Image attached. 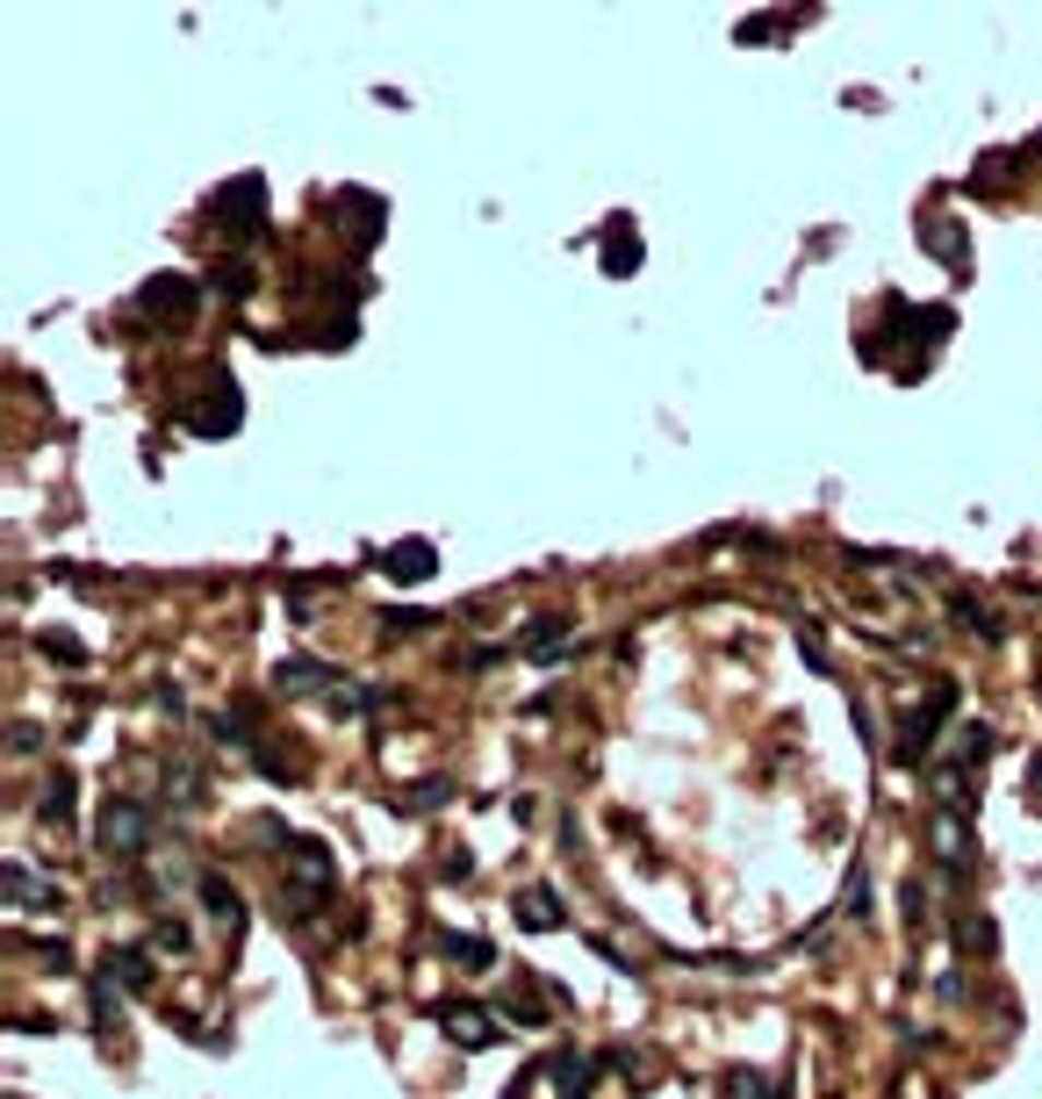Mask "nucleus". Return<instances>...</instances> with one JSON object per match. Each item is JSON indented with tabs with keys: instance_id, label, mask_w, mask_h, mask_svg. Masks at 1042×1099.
I'll return each instance as SVG.
<instances>
[{
	"instance_id": "3",
	"label": "nucleus",
	"mask_w": 1042,
	"mask_h": 1099,
	"mask_svg": "<svg viewBox=\"0 0 1042 1099\" xmlns=\"http://www.w3.org/2000/svg\"><path fill=\"white\" fill-rule=\"evenodd\" d=\"M245 425V395H238V381L230 374H216V395H202L188 410V431H202V439H230V431Z\"/></svg>"
},
{
	"instance_id": "21",
	"label": "nucleus",
	"mask_w": 1042,
	"mask_h": 1099,
	"mask_svg": "<svg viewBox=\"0 0 1042 1099\" xmlns=\"http://www.w3.org/2000/svg\"><path fill=\"white\" fill-rule=\"evenodd\" d=\"M949 611H957V619H963V625H971V633H978V640H999V625H992V619H985V611H978V604H971V597H949Z\"/></svg>"
},
{
	"instance_id": "11",
	"label": "nucleus",
	"mask_w": 1042,
	"mask_h": 1099,
	"mask_svg": "<svg viewBox=\"0 0 1042 1099\" xmlns=\"http://www.w3.org/2000/svg\"><path fill=\"white\" fill-rule=\"evenodd\" d=\"M439 1020H446V1035H453L461 1049H482V1042H489V1028H482L489 1014H475V1006H446Z\"/></svg>"
},
{
	"instance_id": "2",
	"label": "nucleus",
	"mask_w": 1042,
	"mask_h": 1099,
	"mask_svg": "<svg viewBox=\"0 0 1042 1099\" xmlns=\"http://www.w3.org/2000/svg\"><path fill=\"white\" fill-rule=\"evenodd\" d=\"M209 216H216L223 230H259L267 224V180H259V172H238L230 188H216Z\"/></svg>"
},
{
	"instance_id": "16",
	"label": "nucleus",
	"mask_w": 1042,
	"mask_h": 1099,
	"mask_svg": "<svg viewBox=\"0 0 1042 1099\" xmlns=\"http://www.w3.org/2000/svg\"><path fill=\"white\" fill-rule=\"evenodd\" d=\"M274 683L281 690H317V683H331V669H317V661L295 654V661H281V669H274Z\"/></svg>"
},
{
	"instance_id": "1",
	"label": "nucleus",
	"mask_w": 1042,
	"mask_h": 1099,
	"mask_svg": "<svg viewBox=\"0 0 1042 1099\" xmlns=\"http://www.w3.org/2000/svg\"><path fill=\"white\" fill-rule=\"evenodd\" d=\"M94 826H102L108 856H138V848H152V805H138V798H108Z\"/></svg>"
},
{
	"instance_id": "6",
	"label": "nucleus",
	"mask_w": 1042,
	"mask_h": 1099,
	"mask_svg": "<svg viewBox=\"0 0 1042 1099\" xmlns=\"http://www.w3.org/2000/svg\"><path fill=\"white\" fill-rule=\"evenodd\" d=\"M138 302H144L152 316H188L194 302H202V288H194L188 274H152V280L138 288Z\"/></svg>"
},
{
	"instance_id": "24",
	"label": "nucleus",
	"mask_w": 1042,
	"mask_h": 1099,
	"mask_svg": "<svg viewBox=\"0 0 1042 1099\" xmlns=\"http://www.w3.org/2000/svg\"><path fill=\"white\" fill-rule=\"evenodd\" d=\"M44 654H58V661H80V640H72V633H44Z\"/></svg>"
},
{
	"instance_id": "7",
	"label": "nucleus",
	"mask_w": 1042,
	"mask_h": 1099,
	"mask_svg": "<svg viewBox=\"0 0 1042 1099\" xmlns=\"http://www.w3.org/2000/svg\"><path fill=\"white\" fill-rule=\"evenodd\" d=\"M288 862H295V898H303V906L331 892V848L324 841H295Z\"/></svg>"
},
{
	"instance_id": "4",
	"label": "nucleus",
	"mask_w": 1042,
	"mask_h": 1099,
	"mask_svg": "<svg viewBox=\"0 0 1042 1099\" xmlns=\"http://www.w3.org/2000/svg\"><path fill=\"white\" fill-rule=\"evenodd\" d=\"M331 208H345V238L367 252V244L381 238V216H389V202L381 194H359V188H345V194H331Z\"/></svg>"
},
{
	"instance_id": "18",
	"label": "nucleus",
	"mask_w": 1042,
	"mask_h": 1099,
	"mask_svg": "<svg viewBox=\"0 0 1042 1099\" xmlns=\"http://www.w3.org/2000/svg\"><path fill=\"white\" fill-rule=\"evenodd\" d=\"M935 841H942V856H949V862H971V826L935 820Z\"/></svg>"
},
{
	"instance_id": "9",
	"label": "nucleus",
	"mask_w": 1042,
	"mask_h": 1099,
	"mask_svg": "<svg viewBox=\"0 0 1042 1099\" xmlns=\"http://www.w3.org/2000/svg\"><path fill=\"white\" fill-rule=\"evenodd\" d=\"M632 266H640V238H632V216H612V224H604V274H618V280H626Z\"/></svg>"
},
{
	"instance_id": "15",
	"label": "nucleus",
	"mask_w": 1042,
	"mask_h": 1099,
	"mask_svg": "<svg viewBox=\"0 0 1042 1099\" xmlns=\"http://www.w3.org/2000/svg\"><path fill=\"white\" fill-rule=\"evenodd\" d=\"M439 948H446V956H461V970H489V963H496V948L475 942V934H439Z\"/></svg>"
},
{
	"instance_id": "20",
	"label": "nucleus",
	"mask_w": 1042,
	"mask_h": 1099,
	"mask_svg": "<svg viewBox=\"0 0 1042 1099\" xmlns=\"http://www.w3.org/2000/svg\"><path fill=\"white\" fill-rule=\"evenodd\" d=\"M166 798H173V805H194V798H202V790H194V769H188V762H173V769H166Z\"/></svg>"
},
{
	"instance_id": "8",
	"label": "nucleus",
	"mask_w": 1042,
	"mask_h": 1099,
	"mask_svg": "<svg viewBox=\"0 0 1042 1099\" xmlns=\"http://www.w3.org/2000/svg\"><path fill=\"white\" fill-rule=\"evenodd\" d=\"M381 568H389L395 583H425L431 568H439V553H431V539H395V547L381 553Z\"/></svg>"
},
{
	"instance_id": "13",
	"label": "nucleus",
	"mask_w": 1042,
	"mask_h": 1099,
	"mask_svg": "<svg viewBox=\"0 0 1042 1099\" xmlns=\"http://www.w3.org/2000/svg\"><path fill=\"white\" fill-rule=\"evenodd\" d=\"M518 920H525V928H561L568 912H561V898H554V892H525V898H518Z\"/></svg>"
},
{
	"instance_id": "23",
	"label": "nucleus",
	"mask_w": 1042,
	"mask_h": 1099,
	"mask_svg": "<svg viewBox=\"0 0 1042 1099\" xmlns=\"http://www.w3.org/2000/svg\"><path fill=\"white\" fill-rule=\"evenodd\" d=\"M554 640H568V619H540V625L525 633V647H532V654H547Z\"/></svg>"
},
{
	"instance_id": "17",
	"label": "nucleus",
	"mask_w": 1042,
	"mask_h": 1099,
	"mask_svg": "<svg viewBox=\"0 0 1042 1099\" xmlns=\"http://www.w3.org/2000/svg\"><path fill=\"white\" fill-rule=\"evenodd\" d=\"M719 1099H769V1078L762 1071H726V1078H719Z\"/></svg>"
},
{
	"instance_id": "22",
	"label": "nucleus",
	"mask_w": 1042,
	"mask_h": 1099,
	"mask_svg": "<svg viewBox=\"0 0 1042 1099\" xmlns=\"http://www.w3.org/2000/svg\"><path fill=\"white\" fill-rule=\"evenodd\" d=\"M44 820H51V826L72 820V776H58V784H51V798H44Z\"/></svg>"
},
{
	"instance_id": "5",
	"label": "nucleus",
	"mask_w": 1042,
	"mask_h": 1099,
	"mask_svg": "<svg viewBox=\"0 0 1042 1099\" xmlns=\"http://www.w3.org/2000/svg\"><path fill=\"white\" fill-rule=\"evenodd\" d=\"M949 705H957V690L942 683L935 697H927V705L913 712V719H905V733H899V762H921V755H927V740H935V726L949 719Z\"/></svg>"
},
{
	"instance_id": "14",
	"label": "nucleus",
	"mask_w": 1042,
	"mask_h": 1099,
	"mask_svg": "<svg viewBox=\"0 0 1042 1099\" xmlns=\"http://www.w3.org/2000/svg\"><path fill=\"white\" fill-rule=\"evenodd\" d=\"M108 984H122V992H144V984H152L138 948H116V956H108Z\"/></svg>"
},
{
	"instance_id": "10",
	"label": "nucleus",
	"mask_w": 1042,
	"mask_h": 1099,
	"mask_svg": "<svg viewBox=\"0 0 1042 1099\" xmlns=\"http://www.w3.org/2000/svg\"><path fill=\"white\" fill-rule=\"evenodd\" d=\"M202 906L223 920V934H245V898L223 884V876H202Z\"/></svg>"
},
{
	"instance_id": "12",
	"label": "nucleus",
	"mask_w": 1042,
	"mask_h": 1099,
	"mask_svg": "<svg viewBox=\"0 0 1042 1099\" xmlns=\"http://www.w3.org/2000/svg\"><path fill=\"white\" fill-rule=\"evenodd\" d=\"M8 898H15L22 912H29V906H58V892H51V884H36L22 862H8Z\"/></svg>"
},
{
	"instance_id": "19",
	"label": "nucleus",
	"mask_w": 1042,
	"mask_h": 1099,
	"mask_svg": "<svg viewBox=\"0 0 1042 1099\" xmlns=\"http://www.w3.org/2000/svg\"><path fill=\"white\" fill-rule=\"evenodd\" d=\"M446 790H453V784H439V776H431V784H411L395 805H403V812H425V805H446Z\"/></svg>"
}]
</instances>
